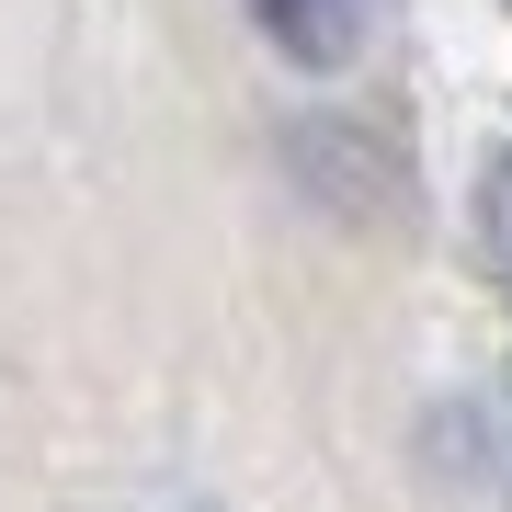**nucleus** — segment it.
Segmentation results:
<instances>
[{
  "mask_svg": "<svg viewBox=\"0 0 512 512\" xmlns=\"http://www.w3.org/2000/svg\"><path fill=\"white\" fill-rule=\"evenodd\" d=\"M251 12H262V35L285 57H308V69L353 57V35H365V0H251Z\"/></svg>",
  "mask_w": 512,
  "mask_h": 512,
  "instance_id": "1",
  "label": "nucleus"
},
{
  "mask_svg": "<svg viewBox=\"0 0 512 512\" xmlns=\"http://www.w3.org/2000/svg\"><path fill=\"white\" fill-rule=\"evenodd\" d=\"M478 239H490V274H501V296H512V148L490 160V183H478Z\"/></svg>",
  "mask_w": 512,
  "mask_h": 512,
  "instance_id": "2",
  "label": "nucleus"
}]
</instances>
